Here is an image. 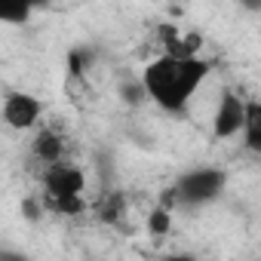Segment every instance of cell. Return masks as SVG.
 Masks as SVG:
<instances>
[{
	"label": "cell",
	"instance_id": "13",
	"mask_svg": "<svg viewBox=\"0 0 261 261\" xmlns=\"http://www.w3.org/2000/svg\"><path fill=\"white\" fill-rule=\"evenodd\" d=\"M22 212H25L31 221H37V218H40V206H37V200H25V203H22Z\"/></svg>",
	"mask_w": 261,
	"mask_h": 261
},
{
	"label": "cell",
	"instance_id": "2",
	"mask_svg": "<svg viewBox=\"0 0 261 261\" xmlns=\"http://www.w3.org/2000/svg\"><path fill=\"white\" fill-rule=\"evenodd\" d=\"M175 188H178L181 203L203 206V203H212V200L221 194L224 175H221L218 169H191V172H185V175L175 181Z\"/></svg>",
	"mask_w": 261,
	"mask_h": 261
},
{
	"label": "cell",
	"instance_id": "10",
	"mask_svg": "<svg viewBox=\"0 0 261 261\" xmlns=\"http://www.w3.org/2000/svg\"><path fill=\"white\" fill-rule=\"evenodd\" d=\"M123 212V197H108L101 203V218L105 221H117V215Z\"/></svg>",
	"mask_w": 261,
	"mask_h": 261
},
{
	"label": "cell",
	"instance_id": "15",
	"mask_svg": "<svg viewBox=\"0 0 261 261\" xmlns=\"http://www.w3.org/2000/svg\"><path fill=\"white\" fill-rule=\"evenodd\" d=\"M163 261H197L191 252H172V255H166Z\"/></svg>",
	"mask_w": 261,
	"mask_h": 261
},
{
	"label": "cell",
	"instance_id": "8",
	"mask_svg": "<svg viewBox=\"0 0 261 261\" xmlns=\"http://www.w3.org/2000/svg\"><path fill=\"white\" fill-rule=\"evenodd\" d=\"M46 209H53L56 215L74 218V215H80V212L86 209V203H83V197H59V200H49V197H46Z\"/></svg>",
	"mask_w": 261,
	"mask_h": 261
},
{
	"label": "cell",
	"instance_id": "6",
	"mask_svg": "<svg viewBox=\"0 0 261 261\" xmlns=\"http://www.w3.org/2000/svg\"><path fill=\"white\" fill-rule=\"evenodd\" d=\"M31 148H34V157L43 160L46 166H56L62 160V154H65V142H62L59 133H53V129H40Z\"/></svg>",
	"mask_w": 261,
	"mask_h": 261
},
{
	"label": "cell",
	"instance_id": "9",
	"mask_svg": "<svg viewBox=\"0 0 261 261\" xmlns=\"http://www.w3.org/2000/svg\"><path fill=\"white\" fill-rule=\"evenodd\" d=\"M169 230H172V212L163 209V206H154L151 215H148V233H154V237H166Z\"/></svg>",
	"mask_w": 261,
	"mask_h": 261
},
{
	"label": "cell",
	"instance_id": "4",
	"mask_svg": "<svg viewBox=\"0 0 261 261\" xmlns=\"http://www.w3.org/2000/svg\"><path fill=\"white\" fill-rule=\"evenodd\" d=\"M43 185H46V197L49 200L83 197V191H86V172L80 166H71V163H56V166L46 169Z\"/></svg>",
	"mask_w": 261,
	"mask_h": 261
},
{
	"label": "cell",
	"instance_id": "11",
	"mask_svg": "<svg viewBox=\"0 0 261 261\" xmlns=\"http://www.w3.org/2000/svg\"><path fill=\"white\" fill-rule=\"evenodd\" d=\"M68 74L71 77H80L83 74V56H80V49H71L68 53Z\"/></svg>",
	"mask_w": 261,
	"mask_h": 261
},
{
	"label": "cell",
	"instance_id": "5",
	"mask_svg": "<svg viewBox=\"0 0 261 261\" xmlns=\"http://www.w3.org/2000/svg\"><path fill=\"white\" fill-rule=\"evenodd\" d=\"M43 114V105L40 98L28 95V92H7L4 98V120L13 126V129H31Z\"/></svg>",
	"mask_w": 261,
	"mask_h": 261
},
{
	"label": "cell",
	"instance_id": "1",
	"mask_svg": "<svg viewBox=\"0 0 261 261\" xmlns=\"http://www.w3.org/2000/svg\"><path fill=\"white\" fill-rule=\"evenodd\" d=\"M212 65L206 59H178V56H160L154 62H148L145 74H142V86L145 92L169 114H178L188 108L191 95L206 83Z\"/></svg>",
	"mask_w": 261,
	"mask_h": 261
},
{
	"label": "cell",
	"instance_id": "3",
	"mask_svg": "<svg viewBox=\"0 0 261 261\" xmlns=\"http://www.w3.org/2000/svg\"><path fill=\"white\" fill-rule=\"evenodd\" d=\"M246 108L249 101H243L237 92H221L218 105H215V117H212V133L215 139H233L237 133L246 129Z\"/></svg>",
	"mask_w": 261,
	"mask_h": 261
},
{
	"label": "cell",
	"instance_id": "12",
	"mask_svg": "<svg viewBox=\"0 0 261 261\" xmlns=\"http://www.w3.org/2000/svg\"><path fill=\"white\" fill-rule=\"evenodd\" d=\"M28 10H4V13H0V19H4V22H28Z\"/></svg>",
	"mask_w": 261,
	"mask_h": 261
},
{
	"label": "cell",
	"instance_id": "7",
	"mask_svg": "<svg viewBox=\"0 0 261 261\" xmlns=\"http://www.w3.org/2000/svg\"><path fill=\"white\" fill-rule=\"evenodd\" d=\"M243 133H246V148L252 154H261V101H249Z\"/></svg>",
	"mask_w": 261,
	"mask_h": 261
},
{
	"label": "cell",
	"instance_id": "14",
	"mask_svg": "<svg viewBox=\"0 0 261 261\" xmlns=\"http://www.w3.org/2000/svg\"><path fill=\"white\" fill-rule=\"evenodd\" d=\"M0 261H31V258H28V255H22V252L4 249V252H0Z\"/></svg>",
	"mask_w": 261,
	"mask_h": 261
}]
</instances>
